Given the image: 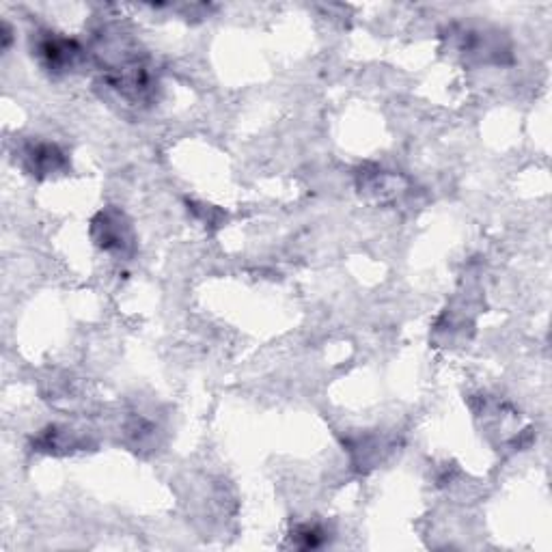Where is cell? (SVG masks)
I'll use <instances>...</instances> for the list:
<instances>
[{
    "label": "cell",
    "instance_id": "277c9868",
    "mask_svg": "<svg viewBox=\"0 0 552 552\" xmlns=\"http://www.w3.org/2000/svg\"><path fill=\"white\" fill-rule=\"evenodd\" d=\"M292 540L300 548H320L326 544V531L317 524H302L292 535Z\"/></svg>",
    "mask_w": 552,
    "mask_h": 552
},
{
    "label": "cell",
    "instance_id": "7a4b0ae2",
    "mask_svg": "<svg viewBox=\"0 0 552 552\" xmlns=\"http://www.w3.org/2000/svg\"><path fill=\"white\" fill-rule=\"evenodd\" d=\"M37 57L48 72L52 74H67L78 67V61L82 57V50L72 39L59 37L54 33H48L37 41Z\"/></svg>",
    "mask_w": 552,
    "mask_h": 552
},
{
    "label": "cell",
    "instance_id": "3957f363",
    "mask_svg": "<svg viewBox=\"0 0 552 552\" xmlns=\"http://www.w3.org/2000/svg\"><path fill=\"white\" fill-rule=\"evenodd\" d=\"M22 158H24V167L39 177L59 173L67 164L63 151L57 145H50V143L29 145L22 151Z\"/></svg>",
    "mask_w": 552,
    "mask_h": 552
},
{
    "label": "cell",
    "instance_id": "6da1fadb",
    "mask_svg": "<svg viewBox=\"0 0 552 552\" xmlns=\"http://www.w3.org/2000/svg\"><path fill=\"white\" fill-rule=\"evenodd\" d=\"M93 238L106 253L126 257L134 251L132 227L117 210H106L93 220Z\"/></svg>",
    "mask_w": 552,
    "mask_h": 552
}]
</instances>
